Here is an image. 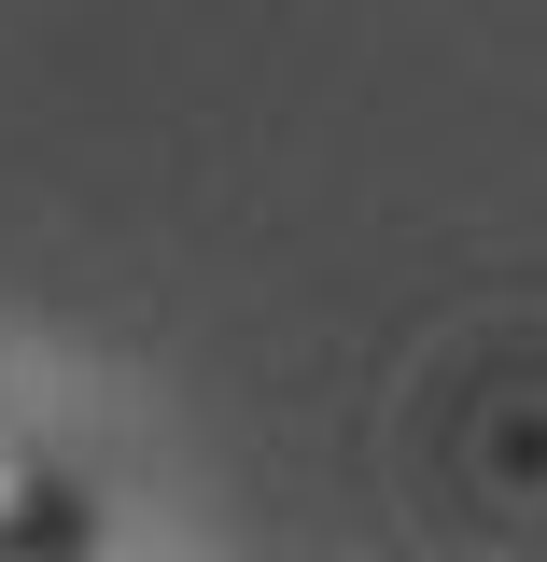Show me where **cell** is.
Here are the masks:
<instances>
[{
    "label": "cell",
    "mask_w": 547,
    "mask_h": 562,
    "mask_svg": "<svg viewBox=\"0 0 547 562\" xmlns=\"http://www.w3.org/2000/svg\"><path fill=\"white\" fill-rule=\"evenodd\" d=\"M0 549H99V506L14 436H0Z\"/></svg>",
    "instance_id": "obj_1"
}]
</instances>
